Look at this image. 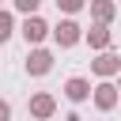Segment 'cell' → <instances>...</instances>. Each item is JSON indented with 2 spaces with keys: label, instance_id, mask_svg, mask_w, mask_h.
I'll use <instances>...</instances> for the list:
<instances>
[{
  "label": "cell",
  "instance_id": "6da1fadb",
  "mask_svg": "<svg viewBox=\"0 0 121 121\" xmlns=\"http://www.w3.org/2000/svg\"><path fill=\"white\" fill-rule=\"evenodd\" d=\"M19 34H23V42H26V45H42L45 38H53V26H49L42 15H26V19H23V26H19Z\"/></svg>",
  "mask_w": 121,
  "mask_h": 121
},
{
  "label": "cell",
  "instance_id": "7a4b0ae2",
  "mask_svg": "<svg viewBox=\"0 0 121 121\" xmlns=\"http://www.w3.org/2000/svg\"><path fill=\"white\" fill-rule=\"evenodd\" d=\"M53 42H57L60 49H72V45H79V42H83V26L68 15V19H60V23L53 26Z\"/></svg>",
  "mask_w": 121,
  "mask_h": 121
},
{
  "label": "cell",
  "instance_id": "3957f363",
  "mask_svg": "<svg viewBox=\"0 0 121 121\" xmlns=\"http://www.w3.org/2000/svg\"><path fill=\"white\" fill-rule=\"evenodd\" d=\"M91 72H95L98 79H113V76H121V57H117L113 49H102V53L91 60Z\"/></svg>",
  "mask_w": 121,
  "mask_h": 121
},
{
  "label": "cell",
  "instance_id": "277c9868",
  "mask_svg": "<svg viewBox=\"0 0 121 121\" xmlns=\"http://www.w3.org/2000/svg\"><path fill=\"white\" fill-rule=\"evenodd\" d=\"M53 72V53L42 49V45H30L26 53V76H49Z\"/></svg>",
  "mask_w": 121,
  "mask_h": 121
},
{
  "label": "cell",
  "instance_id": "5b68a950",
  "mask_svg": "<svg viewBox=\"0 0 121 121\" xmlns=\"http://www.w3.org/2000/svg\"><path fill=\"white\" fill-rule=\"evenodd\" d=\"M117 98H121V87H113L110 79H102V83H95V95H91V102L102 110V113H110L113 106H117Z\"/></svg>",
  "mask_w": 121,
  "mask_h": 121
},
{
  "label": "cell",
  "instance_id": "8992f818",
  "mask_svg": "<svg viewBox=\"0 0 121 121\" xmlns=\"http://www.w3.org/2000/svg\"><path fill=\"white\" fill-rule=\"evenodd\" d=\"M26 110H30V117H38V121H49V117L57 113V98H53L49 91H34Z\"/></svg>",
  "mask_w": 121,
  "mask_h": 121
},
{
  "label": "cell",
  "instance_id": "52a82bcc",
  "mask_svg": "<svg viewBox=\"0 0 121 121\" xmlns=\"http://www.w3.org/2000/svg\"><path fill=\"white\" fill-rule=\"evenodd\" d=\"M83 42H87L91 49H98V53H102V49H110V45H113V30H110L106 23H91V30H83Z\"/></svg>",
  "mask_w": 121,
  "mask_h": 121
},
{
  "label": "cell",
  "instance_id": "ba28073f",
  "mask_svg": "<svg viewBox=\"0 0 121 121\" xmlns=\"http://www.w3.org/2000/svg\"><path fill=\"white\" fill-rule=\"evenodd\" d=\"M91 95H95V87H91L83 76H72V79H64V98H68V102H76V106H79V102H87Z\"/></svg>",
  "mask_w": 121,
  "mask_h": 121
},
{
  "label": "cell",
  "instance_id": "9c48e42d",
  "mask_svg": "<svg viewBox=\"0 0 121 121\" xmlns=\"http://www.w3.org/2000/svg\"><path fill=\"white\" fill-rule=\"evenodd\" d=\"M87 8H91V19H95V23H106V26H110L113 15H117V0H91Z\"/></svg>",
  "mask_w": 121,
  "mask_h": 121
},
{
  "label": "cell",
  "instance_id": "30bf717a",
  "mask_svg": "<svg viewBox=\"0 0 121 121\" xmlns=\"http://www.w3.org/2000/svg\"><path fill=\"white\" fill-rule=\"evenodd\" d=\"M11 34H15V15H11L8 8H0V45H4Z\"/></svg>",
  "mask_w": 121,
  "mask_h": 121
},
{
  "label": "cell",
  "instance_id": "8fae6325",
  "mask_svg": "<svg viewBox=\"0 0 121 121\" xmlns=\"http://www.w3.org/2000/svg\"><path fill=\"white\" fill-rule=\"evenodd\" d=\"M11 8H15L19 15H38V8H42V0H11Z\"/></svg>",
  "mask_w": 121,
  "mask_h": 121
},
{
  "label": "cell",
  "instance_id": "7c38bea8",
  "mask_svg": "<svg viewBox=\"0 0 121 121\" xmlns=\"http://www.w3.org/2000/svg\"><path fill=\"white\" fill-rule=\"evenodd\" d=\"M91 0H57V8L64 11V15H76V11H83Z\"/></svg>",
  "mask_w": 121,
  "mask_h": 121
},
{
  "label": "cell",
  "instance_id": "4fadbf2b",
  "mask_svg": "<svg viewBox=\"0 0 121 121\" xmlns=\"http://www.w3.org/2000/svg\"><path fill=\"white\" fill-rule=\"evenodd\" d=\"M0 121H11V102L0 98Z\"/></svg>",
  "mask_w": 121,
  "mask_h": 121
},
{
  "label": "cell",
  "instance_id": "5bb4252c",
  "mask_svg": "<svg viewBox=\"0 0 121 121\" xmlns=\"http://www.w3.org/2000/svg\"><path fill=\"white\" fill-rule=\"evenodd\" d=\"M117 79H121V76H117ZM117 87H121V83H117Z\"/></svg>",
  "mask_w": 121,
  "mask_h": 121
},
{
  "label": "cell",
  "instance_id": "9a60e30c",
  "mask_svg": "<svg viewBox=\"0 0 121 121\" xmlns=\"http://www.w3.org/2000/svg\"><path fill=\"white\" fill-rule=\"evenodd\" d=\"M0 4H4V0H0Z\"/></svg>",
  "mask_w": 121,
  "mask_h": 121
}]
</instances>
